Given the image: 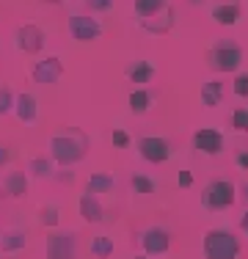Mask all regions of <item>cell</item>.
Here are the masks:
<instances>
[{
	"label": "cell",
	"instance_id": "cell-1",
	"mask_svg": "<svg viewBox=\"0 0 248 259\" xmlns=\"http://www.w3.org/2000/svg\"><path fill=\"white\" fill-rule=\"evenodd\" d=\"M47 149L58 168H72V165H77L89 155V135L80 127H64L50 135Z\"/></svg>",
	"mask_w": 248,
	"mask_h": 259
},
{
	"label": "cell",
	"instance_id": "cell-2",
	"mask_svg": "<svg viewBox=\"0 0 248 259\" xmlns=\"http://www.w3.org/2000/svg\"><path fill=\"white\" fill-rule=\"evenodd\" d=\"M133 14H135V25L154 36L171 33L174 20H177L171 0H133Z\"/></svg>",
	"mask_w": 248,
	"mask_h": 259
},
{
	"label": "cell",
	"instance_id": "cell-3",
	"mask_svg": "<svg viewBox=\"0 0 248 259\" xmlns=\"http://www.w3.org/2000/svg\"><path fill=\"white\" fill-rule=\"evenodd\" d=\"M207 66L218 75H237L243 66V47L234 39H215L207 47Z\"/></svg>",
	"mask_w": 248,
	"mask_h": 259
},
{
	"label": "cell",
	"instance_id": "cell-4",
	"mask_svg": "<svg viewBox=\"0 0 248 259\" xmlns=\"http://www.w3.org/2000/svg\"><path fill=\"white\" fill-rule=\"evenodd\" d=\"M204 259H237L243 245L232 229H210L201 240Z\"/></svg>",
	"mask_w": 248,
	"mask_h": 259
},
{
	"label": "cell",
	"instance_id": "cell-5",
	"mask_svg": "<svg viewBox=\"0 0 248 259\" xmlns=\"http://www.w3.org/2000/svg\"><path fill=\"white\" fill-rule=\"evenodd\" d=\"M237 201V188H234L232 180H210L204 185L201 196H198V204L207 212H223Z\"/></svg>",
	"mask_w": 248,
	"mask_h": 259
},
{
	"label": "cell",
	"instance_id": "cell-6",
	"mask_svg": "<svg viewBox=\"0 0 248 259\" xmlns=\"http://www.w3.org/2000/svg\"><path fill=\"white\" fill-rule=\"evenodd\" d=\"M66 30H69V36L74 41L89 45V41L102 39L105 25L97 14H89V11H69V17H66Z\"/></svg>",
	"mask_w": 248,
	"mask_h": 259
},
{
	"label": "cell",
	"instance_id": "cell-7",
	"mask_svg": "<svg viewBox=\"0 0 248 259\" xmlns=\"http://www.w3.org/2000/svg\"><path fill=\"white\" fill-rule=\"evenodd\" d=\"M135 146H138L141 160H146L149 165L169 163L171 155H174L171 141H169V138H163V135H141V138L135 141Z\"/></svg>",
	"mask_w": 248,
	"mask_h": 259
},
{
	"label": "cell",
	"instance_id": "cell-8",
	"mask_svg": "<svg viewBox=\"0 0 248 259\" xmlns=\"http://www.w3.org/2000/svg\"><path fill=\"white\" fill-rule=\"evenodd\" d=\"M45 251L47 259H77V234L66 229H50Z\"/></svg>",
	"mask_w": 248,
	"mask_h": 259
},
{
	"label": "cell",
	"instance_id": "cell-9",
	"mask_svg": "<svg viewBox=\"0 0 248 259\" xmlns=\"http://www.w3.org/2000/svg\"><path fill=\"white\" fill-rule=\"evenodd\" d=\"M190 144H193V149L198 155L204 157H218L223 149H226V135L221 133V130L215 127H198L193 133V138H190Z\"/></svg>",
	"mask_w": 248,
	"mask_h": 259
},
{
	"label": "cell",
	"instance_id": "cell-10",
	"mask_svg": "<svg viewBox=\"0 0 248 259\" xmlns=\"http://www.w3.org/2000/svg\"><path fill=\"white\" fill-rule=\"evenodd\" d=\"M14 47L22 55H39L45 50V30L36 25V22H25L14 33Z\"/></svg>",
	"mask_w": 248,
	"mask_h": 259
},
{
	"label": "cell",
	"instance_id": "cell-11",
	"mask_svg": "<svg viewBox=\"0 0 248 259\" xmlns=\"http://www.w3.org/2000/svg\"><path fill=\"white\" fill-rule=\"evenodd\" d=\"M138 240L146 256H163L171 248V232L166 226H149V229L138 234Z\"/></svg>",
	"mask_w": 248,
	"mask_h": 259
},
{
	"label": "cell",
	"instance_id": "cell-12",
	"mask_svg": "<svg viewBox=\"0 0 248 259\" xmlns=\"http://www.w3.org/2000/svg\"><path fill=\"white\" fill-rule=\"evenodd\" d=\"M64 77V64H61L58 55H47V58L36 61L33 69H30V80L36 85H55Z\"/></svg>",
	"mask_w": 248,
	"mask_h": 259
},
{
	"label": "cell",
	"instance_id": "cell-13",
	"mask_svg": "<svg viewBox=\"0 0 248 259\" xmlns=\"http://www.w3.org/2000/svg\"><path fill=\"white\" fill-rule=\"evenodd\" d=\"M210 17H213L215 25L232 28V25H237V22H240L243 9H240L237 0H221V3H213V6H210Z\"/></svg>",
	"mask_w": 248,
	"mask_h": 259
},
{
	"label": "cell",
	"instance_id": "cell-14",
	"mask_svg": "<svg viewBox=\"0 0 248 259\" xmlns=\"http://www.w3.org/2000/svg\"><path fill=\"white\" fill-rule=\"evenodd\" d=\"M154 75H157V66H154L152 61H146V58L130 61V64L124 66V77H127L135 89H144V85H149L154 80Z\"/></svg>",
	"mask_w": 248,
	"mask_h": 259
},
{
	"label": "cell",
	"instance_id": "cell-15",
	"mask_svg": "<svg viewBox=\"0 0 248 259\" xmlns=\"http://www.w3.org/2000/svg\"><path fill=\"white\" fill-rule=\"evenodd\" d=\"M14 116L17 121L25 127H33L39 121V100H36L30 91H20L17 94V102H14Z\"/></svg>",
	"mask_w": 248,
	"mask_h": 259
},
{
	"label": "cell",
	"instance_id": "cell-16",
	"mask_svg": "<svg viewBox=\"0 0 248 259\" xmlns=\"http://www.w3.org/2000/svg\"><path fill=\"white\" fill-rule=\"evenodd\" d=\"M77 212H80V218H83L86 224H102V221H105V207H102V201H99V196L89 193V190H83V193H80V199H77Z\"/></svg>",
	"mask_w": 248,
	"mask_h": 259
},
{
	"label": "cell",
	"instance_id": "cell-17",
	"mask_svg": "<svg viewBox=\"0 0 248 259\" xmlns=\"http://www.w3.org/2000/svg\"><path fill=\"white\" fill-rule=\"evenodd\" d=\"M28 193V174L25 171H9L0 180V199H22Z\"/></svg>",
	"mask_w": 248,
	"mask_h": 259
},
{
	"label": "cell",
	"instance_id": "cell-18",
	"mask_svg": "<svg viewBox=\"0 0 248 259\" xmlns=\"http://www.w3.org/2000/svg\"><path fill=\"white\" fill-rule=\"evenodd\" d=\"M127 105H130V113H135V116H144L149 113V110L157 105V91L154 89H133L130 91V97H127Z\"/></svg>",
	"mask_w": 248,
	"mask_h": 259
},
{
	"label": "cell",
	"instance_id": "cell-19",
	"mask_svg": "<svg viewBox=\"0 0 248 259\" xmlns=\"http://www.w3.org/2000/svg\"><path fill=\"white\" fill-rule=\"evenodd\" d=\"M25 245H28V229H22V226H6L3 237H0V251L3 254H20Z\"/></svg>",
	"mask_w": 248,
	"mask_h": 259
},
{
	"label": "cell",
	"instance_id": "cell-20",
	"mask_svg": "<svg viewBox=\"0 0 248 259\" xmlns=\"http://www.w3.org/2000/svg\"><path fill=\"white\" fill-rule=\"evenodd\" d=\"M223 97H226V83L218 80V77L204 80L201 89H198V100H201L204 108H218V105L223 102Z\"/></svg>",
	"mask_w": 248,
	"mask_h": 259
},
{
	"label": "cell",
	"instance_id": "cell-21",
	"mask_svg": "<svg viewBox=\"0 0 248 259\" xmlns=\"http://www.w3.org/2000/svg\"><path fill=\"white\" fill-rule=\"evenodd\" d=\"M25 171H28V177H33V180H55V177H58V165H55V160L50 155L30 157Z\"/></svg>",
	"mask_w": 248,
	"mask_h": 259
},
{
	"label": "cell",
	"instance_id": "cell-22",
	"mask_svg": "<svg viewBox=\"0 0 248 259\" xmlns=\"http://www.w3.org/2000/svg\"><path fill=\"white\" fill-rule=\"evenodd\" d=\"M86 190L94 196H105V193H113L116 190V177L108 174V171H94L86 182Z\"/></svg>",
	"mask_w": 248,
	"mask_h": 259
},
{
	"label": "cell",
	"instance_id": "cell-23",
	"mask_svg": "<svg viewBox=\"0 0 248 259\" xmlns=\"http://www.w3.org/2000/svg\"><path fill=\"white\" fill-rule=\"evenodd\" d=\"M130 190H133L135 196H154L157 193V182H154V177L144 174V171H135V174L130 177Z\"/></svg>",
	"mask_w": 248,
	"mask_h": 259
},
{
	"label": "cell",
	"instance_id": "cell-24",
	"mask_svg": "<svg viewBox=\"0 0 248 259\" xmlns=\"http://www.w3.org/2000/svg\"><path fill=\"white\" fill-rule=\"evenodd\" d=\"M89 251H91V256H94V259H110V254H113V240H110L108 234L91 237Z\"/></svg>",
	"mask_w": 248,
	"mask_h": 259
},
{
	"label": "cell",
	"instance_id": "cell-25",
	"mask_svg": "<svg viewBox=\"0 0 248 259\" xmlns=\"http://www.w3.org/2000/svg\"><path fill=\"white\" fill-rule=\"evenodd\" d=\"M58 221H61L58 204H42L39 207V224L42 226H47V229H58Z\"/></svg>",
	"mask_w": 248,
	"mask_h": 259
},
{
	"label": "cell",
	"instance_id": "cell-26",
	"mask_svg": "<svg viewBox=\"0 0 248 259\" xmlns=\"http://www.w3.org/2000/svg\"><path fill=\"white\" fill-rule=\"evenodd\" d=\"M229 124H232V130L237 135H248V105H237V108L232 110Z\"/></svg>",
	"mask_w": 248,
	"mask_h": 259
},
{
	"label": "cell",
	"instance_id": "cell-27",
	"mask_svg": "<svg viewBox=\"0 0 248 259\" xmlns=\"http://www.w3.org/2000/svg\"><path fill=\"white\" fill-rule=\"evenodd\" d=\"M232 94H234V100H240V102H248V72H237L232 80Z\"/></svg>",
	"mask_w": 248,
	"mask_h": 259
},
{
	"label": "cell",
	"instance_id": "cell-28",
	"mask_svg": "<svg viewBox=\"0 0 248 259\" xmlns=\"http://www.w3.org/2000/svg\"><path fill=\"white\" fill-rule=\"evenodd\" d=\"M14 102H17L14 89H11V85H0V116L14 113Z\"/></svg>",
	"mask_w": 248,
	"mask_h": 259
},
{
	"label": "cell",
	"instance_id": "cell-29",
	"mask_svg": "<svg viewBox=\"0 0 248 259\" xmlns=\"http://www.w3.org/2000/svg\"><path fill=\"white\" fill-rule=\"evenodd\" d=\"M80 6H83L89 14H108V11L113 9V0H80Z\"/></svg>",
	"mask_w": 248,
	"mask_h": 259
},
{
	"label": "cell",
	"instance_id": "cell-30",
	"mask_svg": "<svg viewBox=\"0 0 248 259\" xmlns=\"http://www.w3.org/2000/svg\"><path fill=\"white\" fill-rule=\"evenodd\" d=\"M110 144H113L116 149H127V146L133 144V138H130V133H127V130L116 127L113 133H110Z\"/></svg>",
	"mask_w": 248,
	"mask_h": 259
},
{
	"label": "cell",
	"instance_id": "cell-31",
	"mask_svg": "<svg viewBox=\"0 0 248 259\" xmlns=\"http://www.w3.org/2000/svg\"><path fill=\"white\" fill-rule=\"evenodd\" d=\"M234 165L240 171H248V146H237L234 149Z\"/></svg>",
	"mask_w": 248,
	"mask_h": 259
},
{
	"label": "cell",
	"instance_id": "cell-32",
	"mask_svg": "<svg viewBox=\"0 0 248 259\" xmlns=\"http://www.w3.org/2000/svg\"><path fill=\"white\" fill-rule=\"evenodd\" d=\"M177 185H179V188H190V185H193V174H190V171H179V174H177Z\"/></svg>",
	"mask_w": 248,
	"mask_h": 259
},
{
	"label": "cell",
	"instance_id": "cell-33",
	"mask_svg": "<svg viewBox=\"0 0 248 259\" xmlns=\"http://www.w3.org/2000/svg\"><path fill=\"white\" fill-rule=\"evenodd\" d=\"M9 163H11V149L6 144H0V168H6Z\"/></svg>",
	"mask_w": 248,
	"mask_h": 259
},
{
	"label": "cell",
	"instance_id": "cell-34",
	"mask_svg": "<svg viewBox=\"0 0 248 259\" xmlns=\"http://www.w3.org/2000/svg\"><path fill=\"white\" fill-rule=\"evenodd\" d=\"M240 232H243V234H248V209H245L243 215H240Z\"/></svg>",
	"mask_w": 248,
	"mask_h": 259
},
{
	"label": "cell",
	"instance_id": "cell-35",
	"mask_svg": "<svg viewBox=\"0 0 248 259\" xmlns=\"http://www.w3.org/2000/svg\"><path fill=\"white\" fill-rule=\"evenodd\" d=\"M240 193H243V201L248 204V182H243V185H240Z\"/></svg>",
	"mask_w": 248,
	"mask_h": 259
},
{
	"label": "cell",
	"instance_id": "cell-36",
	"mask_svg": "<svg viewBox=\"0 0 248 259\" xmlns=\"http://www.w3.org/2000/svg\"><path fill=\"white\" fill-rule=\"evenodd\" d=\"M188 3H193V6H198V3H204V0H188Z\"/></svg>",
	"mask_w": 248,
	"mask_h": 259
},
{
	"label": "cell",
	"instance_id": "cell-37",
	"mask_svg": "<svg viewBox=\"0 0 248 259\" xmlns=\"http://www.w3.org/2000/svg\"><path fill=\"white\" fill-rule=\"evenodd\" d=\"M135 259H149V256H146V254H138V256H135Z\"/></svg>",
	"mask_w": 248,
	"mask_h": 259
},
{
	"label": "cell",
	"instance_id": "cell-38",
	"mask_svg": "<svg viewBox=\"0 0 248 259\" xmlns=\"http://www.w3.org/2000/svg\"><path fill=\"white\" fill-rule=\"evenodd\" d=\"M0 237H3V226H0Z\"/></svg>",
	"mask_w": 248,
	"mask_h": 259
},
{
	"label": "cell",
	"instance_id": "cell-39",
	"mask_svg": "<svg viewBox=\"0 0 248 259\" xmlns=\"http://www.w3.org/2000/svg\"><path fill=\"white\" fill-rule=\"evenodd\" d=\"M53 3H61V0H53Z\"/></svg>",
	"mask_w": 248,
	"mask_h": 259
}]
</instances>
